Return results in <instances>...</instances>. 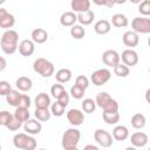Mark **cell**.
I'll return each mask as SVG.
<instances>
[{
	"instance_id": "1f68e13d",
	"label": "cell",
	"mask_w": 150,
	"mask_h": 150,
	"mask_svg": "<svg viewBox=\"0 0 150 150\" xmlns=\"http://www.w3.org/2000/svg\"><path fill=\"white\" fill-rule=\"evenodd\" d=\"M70 35L76 40H81L86 35V29L83 28L82 25H74L70 28Z\"/></svg>"
},
{
	"instance_id": "44dd1931",
	"label": "cell",
	"mask_w": 150,
	"mask_h": 150,
	"mask_svg": "<svg viewBox=\"0 0 150 150\" xmlns=\"http://www.w3.org/2000/svg\"><path fill=\"white\" fill-rule=\"evenodd\" d=\"M112 137L116 141H125L129 137V129L125 125H116L112 129Z\"/></svg>"
},
{
	"instance_id": "5b68a950",
	"label": "cell",
	"mask_w": 150,
	"mask_h": 150,
	"mask_svg": "<svg viewBox=\"0 0 150 150\" xmlns=\"http://www.w3.org/2000/svg\"><path fill=\"white\" fill-rule=\"evenodd\" d=\"M131 28L138 34L150 33V19L148 16H137L131 21Z\"/></svg>"
},
{
	"instance_id": "4dcf8cb0",
	"label": "cell",
	"mask_w": 150,
	"mask_h": 150,
	"mask_svg": "<svg viewBox=\"0 0 150 150\" xmlns=\"http://www.w3.org/2000/svg\"><path fill=\"white\" fill-rule=\"evenodd\" d=\"M102 117H103V121L107 124L112 125V124H116L120 121V112L118 111H115V112H105V111H103Z\"/></svg>"
},
{
	"instance_id": "ba28073f",
	"label": "cell",
	"mask_w": 150,
	"mask_h": 150,
	"mask_svg": "<svg viewBox=\"0 0 150 150\" xmlns=\"http://www.w3.org/2000/svg\"><path fill=\"white\" fill-rule=\"evenodd\" d=\"M120 61H121V55L114 49H108L102 54V62L108 67L114 68L116 64L120 63Z\"/></svg>"
},
{
	"instance_id": "7bdbcfd3",
	"label": "cell",
	"mask_w": 150,
	"mask_h": 150,
	"mask_svg": "<svg viewBox=\"0 0 150 150\" xmlns=\"http://www.w3.org/2000/svg\"><path fill=\"white\" fill-rule=\"evenodd\" d=\"M12 90L11 84L7 81H0V95L1 96H6L7 94H9Z\"/></svg>"
},
{
	"instance_id": "4fadbf2b",
	"label": "cell",
	"mask_w": 150,
	"mask_h": 150,
	"mask_svg": "<svg viewBox=\"0 0 150 150\" xmlns=\"http://www.w3.org/2000/svg\"><path fill=\"white\" fill-rule=\"evenodd\" d=\"M148 141H149L148 135L145 132H142V131H136V132H134L130 136V142H131V144L135 148H143V146H145Z\"/></svg>"
},
{
	"instance_id": "e575fe53",
	"label": "cell",
	"mask_w": 150,
	"mask_h": 150,
	"mask_svg": "<svg viewBox=\"0 0 150 150\" xmlns=\"http://www.w3.org/2000/svg\"><path fill=\"white\" fill-rule=\"evenodd\" d=\"M64 110H66V107H64L62 103H60L57 100H56L55 103H52V105H50L52 115H54V116H56V117H61V116L64 114Z\"/></svg>"
},
{
	"instance_id": "9a60e30c",
	"label": "cell",
	"mask_w": 150,
	"mask_h": 150,
	"mask_svg": "<svg viewBox=\"0 0 150 150\" xmlns=\"http://www.w3.org/2000/svg\"><path fill=\"white\" fill-rule=\"evenodd\" d=\"M35 50V42L33 40H22L19 43V53L22 56H30Z\"/></svg>"
},
{
	"instance_id": "e0dca14e",
	"label": "cell",
	"mask_w": 150,
	"mask_h": 150,
	"mask_svg": "<svg viewBox=\"0 0 150 150\" xmlns=\"http://www.w3.org/2000/svg\"><path fill=\"white\" fill-rule=\"evenodd\" d=\"M70 7L75 13H82L90 9V0H71Z\"/></svg>"
},
{
	"instance_id": "7402d4cb",
	"label": "cell",
	"mask_w": 150,
	"mask_h": 150,
	"mask_svg": "<svg viewBox=\"0 0 150 150\" xmlns=\"http://www.w3.org/2000/svg\"><path fill=\"white\" fill-rule=\"evenodd\" d=\"M94 19H95V13L91 9L82 12V13H77V21L82 26H88V25L93 23Z\"/></svg>"
},
{
	"instance_id": "11a10c76",
	"label": "cell",
	"mask_w": 150,
	"mask_h": 150,
	"mask_svg": "<svg viewBox=\"0 0 150 150\" xmlns=\"http://www.w3.org/2000/svg\"><path fill=\"white\" fill-rule=\"evenodd\" d=\"M148 45H149V47H150V38L148 39Z\"/></svg>"
},
{
	"instance_id": "ab89813d",
	"label": "cell",
	"mask_w": 150,
	"mask_h": 150,
	"mask_svg": "<svg viewBox=\"0 0 150 150\" xmlns=\"http://www.w3.org/2000/svg\"><path fill=\"white\" fill-rule=\"evenodd\" d=\"M12 117H13V115L11 112H8L7 110H2L0 112V124L4 127H7V124L12 120Z\"/></svg>"
},
{
	"instance_id": "f907efd6",
	"label": "cell",
	"mask_w": 150,
	"mask_h": 150,
	"mask_svg": "<svg viewBox=\"0 0 150 150\" xmlns=\"http://www.w3.org/2000/svg\"><path fill=\"white\" fill-rule=\"evenodd\" d=\"M93 2L97 6H102L103 5V0H93Z\"/></svg>"
},
{
	"instance_id": "d6986e66",
	"label": "cell",
	"mask_w": 150,
	"mask_h": 150,
	"mask_svg": "<svg viewBox=\"0 0 150 150\" xmlns=\"http://www.w3.org/2000/svg\"><path fill=\"white\" fill-rule=\"evenodd\" d=\"M48 39V33L46 29L43 28H35L33 29L32 32V40L38 43V45H41V43H45Z\"/></svg>"
},
{
	"instance_id": "30bf717a",
	"label": "cell",
	"mask_w": 150,
	"mask_h": 150,
	"mask_svg": "<svg viewBox=\"0 0 150 150\" xmlns=\"http://www.w3.org/2000/svg\"><path fill=\"white\" fill-rule=\"evenodd\" d=\"M15 25V18L13 14L7 12L5 8H0V27L5 29H11Z\"/></svg>"
},
{
	"instance_id": "277c9868",
	"label": "cell",
	"mask_w": 150,
	"mask_h": 150,
	"mask_svg": "<svg viewBox=\"0 0 150 150\" xmlns=\"http://www.w3.org/2000/svg\"><path fill=\"white\" fill-rule=\"evenodd\" d=\"M33 69L35 73H38L42 77H49L55 71L54 64L45 57H38L33 63Z\"/></svg>"
},
{
	"instance_id": "9c48e42d",
	"label": "cell",
	"mask_w": 150,
	"mask_h": 150,
	"mask_svg": "<svg viewBox=\"0 0 150 150\" xmlns=\"http://www.w3.org/2000/svg\"><path fill=\"white\" fill-rule=\"evenodd\" d=\"M121 60L124 64H127L128 67H134L138 63V54L136 50L129 48V49H125L122 52V55H121Z\"/></svg>"
},
{
	"instance_id": "3957f363",
	"label": "cell",
	"mask_w": 150,
	"mask_h": 150,
	"mask_svg": "<svg viewBox=\"0 0 150 150\" xmlns=\"http://www.w3.org/2000/svg\"><path fill=\"white\" fill-rule=\"evenodd\" d=\"M13 144L16 149H23V150H34L38 145L35 138L27 132L15 134L13 137Z\"/></svg>"
},
{
	"instance_id": "f5cc1de1",
	"label": "cell",
	"mask_w": 150,
	"mask_h": 150,
	"mask_svg": "<svg viewBox=\"0 0 150 150\" xmlns=\"http://www.w3.org/2000/svg\"><path fill=\"white\" fill-rule=\"evenodd\" d=\"M130 2H132V4H141L143 0H129Z\"/></svg>"
},
{
	"instance_id": "484cf974",
	"label": "cell",
	"mask_w": 150,
	"mask_h": 150,
	"mask_svg": "<svg viewBox=\"0 0 150 150\" xmlns=\"http://www.w3.org/2000/svg\"><path fill=\"white\" fill-rule=\"evenodd\" d=\"M35 107L36 108H48L52 105V101H50V97L48 94L46 93H40L36 97H35Z\"/></svg>"
},
{
	"instance_id": "d590c367",
	"label": "cell",
	"mask_w": 150,
	"mask_h": 150,
	"mask_svg": "<svg viewBox=\"0 0 150 150\" xmlns=\"http://www.w3.org/2000/svg\"><path fill=\"white\" fill-rule=\"evenodd\" d=\"M84 91H86L84 88H82V87H80V86H77V84L75 83V84L70 88L69 94H70L75 100H81V98H83V96H84Z\"/></svg>"
},
{
	"instance_id": "9f6ffc18",
	"label": "cell",
	"mask_w": 150,
	"mask_h": 150,
	"mask_svg": "<svg viewBox=\"0 0 150 150\" xmlns=\"http://www.w3.org/2000/svg\"><path fill=\"white\" fill-rule=\"evenodd\" d=\"M149 74H150V68H149Z\"/></svg>"
},
{
	"instance_id": "74e56055",
	"label": "cell",
	"mask_w": 150,
	"mask_h": 150,
	"mask_svg": "<svg viewBox=\"0 0 150 150\" xmlns=\"http://www.w3.org/2000/svg\"><path fill=\"white\" fill-rule=\"evenodd\" d=\"M138 12L144 16H149L150 15V0H143L141 4H138Z\"/></svg>"
},
{
	"instance_id": "7dc6e473",
	"label": "cell",
	"mask_w": 150,
	"mask_h": 150,
	"mask_svg": "<svg viewBox=\"0 0 150 150\" xmlns=\"http://www.w3.org/2000/svg\"><path fill=\"white\" fill-rule=\"evenodd\" d=\"M0 62H1V66H0V70L2 71V70L6 68V60H5V57H0Z\"/></svg>"
},
{
	"instance_id": "cb8c5ba5",
	"label": "cell",
	"mask_w": 150,
	"mask_h": 150,
	"mask_svg": "<svg viewBox=\"0 0 150 150\" xmlns=\"http://www.w3.org/2000/svg\"><path fill=\"white\" fill-rule=\"evenodd\" d=\"M21 96H22V94L20 93V90L18 89V90H11V93L9 94H7L5 97H6V101H7V103L9 104V105H12V107H19L20 105V101H21Z\"/></svg>"
},
{
	"instance_id": "4316f807",
	"label": "cell",
	"mask_w": 150,
	"mask_h": 150,
	"mask_svg": "<svg viewBox=\"0 0 150 150\" xmlns=\"http://www.w3.org/2000/svg\"><path fill=\"white\" fill-rule=\"evenodd\" d=\"M131 125L135 128V129H143L145 127V123H146V120H145V116L141 112H137L135 115H132L131 117Z\"/></svg>"
},
{
	"instance_id": "7a4b0ae2",
	"label": "cell",
	"mask_w": 150,
	"mask_h": 150,
	"mask_svg": "<svg viewBox=\"0 0 150 150\" xmlns=\"http://www.w3.org/2000/svg\"><path fill=\"white\" fill-rule=\"evenodd\" d=\"M80 139H81L80 130L76 128H69L62 135V139H61L62 148L64 150H76Z\"/></svg>"
},
{
	"instance_id": "836d02e7",
	"label": "cell",
	"mask_w": 150,
	"mask_h": 150,
	"mask_svg": "<svg viewBox=\"0 0 150 150\" xmlns=\"http://www.w3.org/2000/svg\"><path fill=\"white\" fill-rule=\"evenodd\" d=\"M96 101H94L93 98H84L82 101V110L86 114H91L95 111L96 109Z\"/></svg>"
},
{
	"instance_id": "816d5d0a",
	"label": "cell",
	"mask_w": 150,
	"mask_h": 150,
	"mask_svg": "<svg viewBox=\"0 0 150 150\" xmlns=\"http://www.w3.org/2000/svg\"><path fill=\"white\" fill-rule=\"evenodd\" d=\"M125 1H127V0H116V4H117V5H123Z\"/></svg>"
},
{
	"instance_id": "83f0119b",
	"label": "cell",
	"mask_w": 150,
	"mask_h": 150,
	"mask_svg": "<svg viewBox=\"0 0 150 150\" xmlns=\"http://www.w3.org/2000/svg\"><path fill=\"white\" fill-rule=\"evenodd\" d=\"M35 118H38L41 122H47L50 116H52V111L48 108H36L34 111Z\"/></svg>"
},
{
	"instance_id": "c3c4849f",
	"label": "cell",
	"mask_w": 150,
	"mask_h": 150,
	"mask_svg": "<svg viewBox=\"0 0 150 150\" xmlns=\"http://www.w3.org/2000/svg\"><path fill=\"white\" fill-rule=\"evenodd\" d=\"M145 101H146V102L150 104V88H149V89L145 91Z\"/></svg>"
},
{
	"instance_id": "d6a6232c",
	"label": "cell",
	"mask_w": 150,
	"mask_h": 150,
	"mask_svg": "<svg viewBox=\"0 0 150 150\" xmlns=\"http://www.w3.org/2000/svg\"><path fill=\"white\" fill-rule=\"evenodd\" d=\"M130 73V69L127 64L124 63H118L114 67V74L118 77H127Z\"/></svg>"
},
{
	"instance_id": "681fc988",
	"label": "cell",
	"mask_w": 150,
	"mask_h": 150,
	"mask_svg": "<svg viewBox=\"0 0 150 150\" xmlns=\"http://www.w3.org/2000/svg\"><path fill=\"white\" fill-rule=\"evenodd\" d=\"M84 149H93V150H97V149H98V146H96V145H91V144H88V145H86V146H84Z\"/></svg>"
},
{
	"instance_id": "52a82bcc",
	"label": "cell",
	"mask_w": 150,
	"mask_h": 150,
	"mask_svg": "<svg viewBox=\"0 0 150 150\" xmlns=\"http://www.w3.org/2000/svg\"><path fill=\"white\" fill-rule=\"evenodd\" d=\"M94 138H95L96 143L100 146H102V148H109L112 144V138L114 137H112V135L109 131H107L104 129H97L94 132Z\"/></svg>"
},
{
	"instance_id": "6da1fadb",
	"label": "cell",
	"mask_w": 150,
	"mask_h": 150,
	"mask_svg": "<svg viewBox=\"0 0 150 150\" xmlns=\"http://www.w3.org/2000/svg\"><path fill=\"white\" fill-rule=\"evenodd\" d=\"M19 34L16 30L14 29H7L0 40V46H1V50L7 54V55H12L14 54L18 49H19Z\"/></svg>"
},
{
	"instance_id": "ac0fdd59",
	"label": "cell",
	"mask_w": 150,
	"mask_h": 150,
	"mask_svg": "<svg viewBox=\"0 0 150 150\" xmlns=\"http://www.w3.org/2000/svg\"><path fill=\"white\" fill-rule=\"evenodd\" d=\"M94 30L96 34L105 35L111 30V22L108 20H98L94 25Z\"/></svg>"
},
{
	"instance_id": "5bb4252c",
	"label": "cell",
	"mask_w": 150,
	"mask_h": 150,
	"mask_svg": "<svg viewBox=\"0 0 150 150\" xmlns=\"http://www.w3.org/2000/svg\"><path fill=\"white\" fill-rule=\"evenodd\" d=\"M122 41L123 43L127 46V47H136L139 42V36H138V33H136L135 30H128L123 34L122 36Z\"/></svg>"
},
{
	"instance_id": "8d00e7d4",
	"label": "cell",
	"mask_w": 150,
	"mask_h": 150,
	"mask_svg": "<svg viewBox=\"0 0 150 150\" xmlns=\"http://www.w3.org/2000/svg\"><path fill=\"white\" fill-rule=\"evenodd\" d=\"M64 90H66V89H64V87H63V83L57 82V83H55V84L52 86V88H50V94H52L53 97H55V98L57 100V98L62 95V93H63Z\"/></svg>"
},
{
	"instance_id": "f546056e",
	"label": "cell",
	"mask_w": 150,
	"mask_h": 150,
	"mask_svg": "<svg viewBox=\"0 0 150 150\" xmlns=\"http://www.w3.org/2000/svg\"><path fill=\"white\" fill-rule=\"evenodd\" d=\"M29 108H26V107H16L15 108V111H14V116L20 120L22 123H25L26 121L29 120Z\"/></svg>"
},
{
	"instance_id": "f35d334b",
	"label": "cell",
	"mask_w": 150,
	"mask_h": 150,
	"mask_svg": "<svg viewBox=\"0 0 150 150\" xmlns=\"http://www.w3.org/2000/svg\"><path fill=\"white\" fill-rule=\"evenodd\" d=\"M21 125H22V122L20 121V120H18L14 115H13V117H12V120L9 121V123L7 124V129H9L11 131H16V130H19L20 128H21Z\"/></svg>"
},
{
	"instance_id": "603a6c76",
	"label": "cell",
	"mask_w": 150,
	"mask_h": 150,
	"mask_svg": "<svg viewBox=\"0 0 150 150\" xmlns=\"http://www.w3.org/2000/svg\"><path fill=\"white\" fill-rule=\"evenodd\" d=\"M111 25L114 26V27H116V28H124V27H127L128 25H129V20H128V18L124 15V14H122V13H116V14H114L112 16H111Z\"/></svg>"
},
{
	"instance_id": "2e32d148",
	"label": "cell",
	"mask_w": 150,
	"mask_h": 150,
	"mask_svg": "<svg viewBox=\"0 0 150 150\" xmlns=\"http://www.w3.org/2000/svg\"><path fill=\"white\" fill-rule=\"evenodd\" d=\"M76 21H77V14H75V12L73 11L64 12L60 16V23L63 27H71L76 23Z\"/></svg>"
},
{
	"instance_id": "60d3db41",
	"label": "cell",
	"mask_w": 150,
	"mask_h": 150,
	"mask_svg": "<svg viewBox=\"0 0 150 150\" xmlns=\"http://www.w3.org/2000/svg\"><path fill=\"white\" fill-rule=\"evenodd\" d=\"M103 111L105 112H115V111H118V103L116 100H111L104 108H103Z\"/></svg>"
},
{
	"instance_id": "ffe728a7",
	"label": "cell",
	"mask_w": 150,
	"mask_h": 150,
	"mask_svg": "<svg viewBox=\"0 0 150 150\" xmlns=\"http://www.w3.org/2000/svg\"><path fill=\"white\" fill-rule=\"evenodd\" d=\"M15 86H16V88H18L20 91L26 93V91H29V90L32 89L33 82H32V80H30L29 77H27V76H20V77L16 79Z\"/></svg>"
},
{
	"instance_id": "8fae6325",
	"label": "cell",
	"mask_w": 150,
	"mask_h": 150,
	"mask_svg": "<svg viewBox=\"0 0 150 150\" xmlns=\"http://www.w3.org/2000/svg\"><path fill=\"white\" fill-rule=\"evenodd\" d=\"M67 120L71 125L79 127L84 122V114L79 109H70L67 111Z\"/></svg>"
},
{
	"instance_id": "f6af8a7d",
	"label": "cell",
	"mask_w": 150,
	"mask_h": 150,
	"mask_svg": "<svg viewBox=\"0 0 150 150\" xmlns=\"http://www.w3.org/2000/svg\"><path fill=\"white\" fill-rule=\"evenodd\" d=\"M30 104H32V102H30V97H29L28 95H26V94H22V96H21V101H20V105H21V107L29 108ZM20 105H19V107H20Z\"/></svg>"
},
{
	"instance_id": "bcb514c9",
	"label": "cell",
	"mask_w": 150,
	"mask_h": 150,
	"mask_svg": "<svg viewBox=\"0 0 150 150\" xmlns=\"http://www.w3.org/2000/svg\"><path fill=\"white\" fill-rule=\"evenodd\" d=\"M116 5V0H103V6L105 7H114Z\"/></svg>"
},
{
	"instance_id": "db71d44e",
	"label": "cell",
	"mask_w": 150,
	"mask_h": 150,
	"mask_svg": "<svg viewBox=\"0 0 150 150\" xmlns=\"http://www.w3.org/2000/svg\"><path fill=\"white\" fill-rule=\"evenodd\" d=\"M5 1H6V0H0V5H2V4L5 2Z\"/></svg>"
},
{
	"instance_id": "f1b7e54d",
	"label": "cell",
	"mask_w": 150,
	"mask_h": 150,
	"mask_svg": "<svg viewBox=\"0 0 150 150\" xmlns=\"http://www.w3.org/2000/svg\"><path fill=\"white\" fill-rule=\"evenodd\" d=\"M112 100V97L108 94V93H105V91H101V93H98L97 95H96V98H95V101H96V104L100 107V108H104L110 101Z\"/></svg>"
},
{
	"instance_id": "d4e9b609",
	"label": "cell",
	"mask_w": 150,
	"mask_h": 150,
	"mask_svg": "<svg viewBox=\"0 0 150 150\" xmlns=\"http://www.w3.org/2000/svg\"><path fill=\"white\" fill-rule=\"evenodd\" d=\"M71 76H73V73L68 68H61L55 74V79L60 83H67V82H69L71 80Z\"/></svg>"
},
{
	"instance_id": "7c38bea8",
	"label": "cell",
	"mask_w": 150,
	"mask_h": 150,
	"mask_svg": "<svg viewBox=\"0 0 150 150\" xmlns=\"http://www.w3.org/2000/svg\"><path fill=\"white\" fill-rule=\"evenodd\" d=\"M23 129L27 134L29 135H38L41 132L42 130V124H41V121H39L38 118L36 120H33V118H29L28 121H26L23 123Z\"/></svg>"
},
{
	"instance_id": "ee69618b",
	"label": "cell",
	"mask_w": 150,
	"mask_h": 150,
	"mask_svg": "<svg viewBox=\"0 0 150 150\" xmlns=\"http://www.w3.org/2000/svg\"><path fill=\"white\" fill-rule=\"evenodd\" d=\"M69 100H70V94L69 93H67L66 90L62 93V95L57 98V101L60 102V103H62L64 107H67L68 104H69Z\"/></svg>"
},
{
	"instance_id": "8992f818",
	"label": "cell",
	"mask_w": 150,
	"mask_h": 150,
	"mask_svg": "<svg viewBox=\"0 0 150 150\" xmlns=\"http://www.w3.org/2000/svg\"><path fill=\"white\" fill-rule=\"evenodd\" d=\"M110 77H111V71H110L108 68L97 69V70H95L94 73H91V75H90L91 82H93L95 86H97V87L105 84V83L110 80Z\"/></svg>"
},
{
	"instance_id": "b9f144b4",
	"label": "cell",
	"mask_w": 150,
	"mask_h": 150,
	"mask_svg": "<svg viewBox=\"0 0 150 150\" xmlns=\"http://www.w3.org/2000/svg\"><path fill=\"white\" fill-rule=\"evenodd\" d=\"M75 83H76L77 86H80V87L87 89L88 86H89V79H88L87 76H84V75H79V76L76 77Z\"/></svg>"
}]
</instances>
